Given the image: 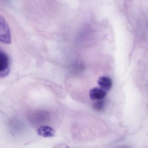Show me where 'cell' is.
Masks as SVG:
<instances>
[{"label": "cell", "mask_w": 148, "mask_h": 148, "mask_svg": "<svg viewBox=\"0 0 148 148\" xmlns=\"http://www.w3.org/2000/svg\"><path fill=\"white\" fill-rule=\"evenodd\" d=\"M37 133L40 136L47 138L54 136L56 132L54 130L49 126H43L38 128Z\"/></svg>", "instance_id": "277c9868"}, {"label": "cell", "mask_w": 148, "mask_h": 148, "mask_svg": "<svg viewBox=\"0 0 148 148\" xmlns=\"http://www.w3.org/2000/svg\"><path fill=\"white\" fill-rule=\"evenodd\" d=\"M104 105H105V102L103 99L97 100L93 104V108L96 110L99 111V110H102L103 109Z\"/></svg>", "instance_id": "8992f818"}, {"label": "cell", "mask_w": 148, "mask_h": 148, "mask_svg": "<svg viewBox=\"0 0 148 148\" xmlns=\"http://www.w3.org/2000/svg\"><path fill=\"white\" fill-rule=\"evenodd\" d=\"M98 83L99 86L105 91H108L112 86V81L108 77L102 76L99 78Z\"/></svg>", "instance_id": "5b68a950"}, {"label": "cell", "mask_w": 148, "mask_h": 148, "mask_svg": "<svg viewBox=\"0 0 148 148\" xmlns=\"http://www.w3.org/2000/svg\"><path fill=\"white\" fill-rule=\"evenodd\" d=\"M10 60L8 55L0 50V77H4L9 73Z\"/></svg>", "instance_id": "7a4b0ae2"}, {"label": "cell", "mask_w": 148, "mask_h": 148, "mask_svg": "<svg viewBox=\"0 0 148 148\" xmlns=\"http://www.w3.org/2000/svg\"><path fill=\"white\" fill-rule=\"evenodd\" d=\"M107 93L101 88L95 87L90 90L89 92L90 97L92 100H102L106 97Z\"/></svg>", "instance_id": "3957f363"}, {"label": "cell", "mask_w": 148, "mask_h": 148, "mask_svg": "<svg viewBox=\"0 0 148 148\" xmlns=\"http://www.w3.org/2000/svg\"><path fill=\"white\" fill-rule=\"evenodd\" d=\"M119 148H128L127 147H120Z\"/></svg>", "instance_id": "52a82bcc"}, {"label": "cell", "mask_w": 148, "mask_h": 148, "mask_svg": "<svg viewBox=\"0 0 148 148\" xmlns=\"http://www.w3.org/2000/svg\"><path fill=\"white\" fill-rule=\"evenodd\" d=\"M11 40L9 27L6 20L0 14V42L5 44H10Z\"/></svg>", "instance_id": "6da1fadb"}]
</instances>
